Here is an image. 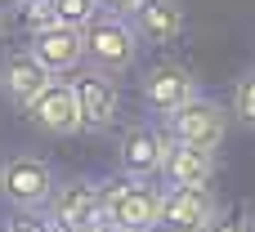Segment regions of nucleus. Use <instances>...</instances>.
Instances as JSON below:
<instances>
[{
  "mask_svg": "<svg viewBox=\"0 0 255 232\" xmlns=\"http://www.w3.org/2000/svg\"><path fill=\"white\" fill-rule=\"evenodd\" d=\"M49 232H94L103 224V210H99V188L76 179V183H63L49 192Z\"/></svg>",
  "mask_w": 255,
  "mask_h": 232,
  "instance_id": "nucleus-5",
  "label": "nucleus"
},
{
  "mask_svg": "<svg viewBox=\"0 0 255 232\" xmlns=\"http://www.w3.org/2000/svg\"><path fill=\"white\" fill-rule=\"evenodd\" d=\"M54 192V174L40 156H13L0 165V197L13 210H40Z\"/></svg>",
  "mask_w": 255,
  "mask_h": 232,
  "instance_id": "nucleus-4",
  "label": "nucleus"
},
{
  "mask_svg": "<svg viewBox=\"0 0 255 232\" xmlns=\"http://www.w3.org/2000/svg\"><path fill=\"white\" fill-rule=\"evenodd\" d=\"M54 13H58V22H63V27L85 31L103 9H99V0H54Z\"/></svg>",
  "mask_w": 255,
  "mask_h": 232,
  "instance_id": "nucleus-15",
  "label": "nucleus"
},
{
  "mask_svg": "<svg viewBox=\"0 0 255 232\" xmlns=\"http://www.w3.org/2000/svg\"><path fill=\"white\" fill-rule=\"evenodd\" d=\"M224 130H229V112L206 94H193L188 103H179L166 116V134L175 143H193V148H220Z\"/></svg>",
  "mask_w": 255,
  "mask_h": 232,
  "instance_id": "nucleus-2",
  "label": "nucleus"
},
{
  "mask_svg": "<svg viewBox=\"0 0 255 232\" xmlns=\"http://www.w3.org/2000/svg\"><path fill=\"white\" fill-rule=\"evenodd\" d=\"M233 116H238V125L255 130V67L242 72L238 85H233Z\"/></svg>",
  "mask_w": 255,
  "mask_h": 232,
  "instance_id": "nucleus-16",
  "label": "nucleus"
},
{
  "mask_svg": "<svg viewBox=\"0 0 255 232\" xmlns=\"http://www.w3.org/2000/svg\"><path fill=\"white\" fill-rule=\"evenodd\" d=\"M31 58H36L49 76H67V72L81 67V58H85V40H81L76 27L54 22V27L36 31V40H31Z\"/></svg>",
  "mask_w": 255,
  "mask_h": 232,
  "instance_id": "nucleus-10",
  "label": "nucleus"
},
{
  "mask_svg": "<svg viewBox=\"0 0 255 232\" xmlns=\"http://www.w3.org/2000/svg\"><path fill=\"white\" fill-rule=\"evenodd\" d=\"M0 31H4V9H0Z\"/></svg>",
  "mask_w": 255,
  "mask_h": 232,
  "instance_id": "nucleus-22",
  "label": "nucleus"
},
{
  "mask_svg": "<svg viewBox=\"0 0 255 232\" xmlns=\"http://www.w3.org/2000/svg\"><path fill=\"white\" fill-rule=\"evenodd\" d=\"M81 40H85L90 67H99V72H108V76L130 72V67L139 63V45H143L139 31H134V22L121 18V13H99V18L81 31Z\"/></svg>",
  "mask_w": 255,
  "mask_h": 232,
  "instance_id": "nucleus-1",
  "label": "nucleus"
},
{
  "mask_svg": "<svg viewBox=\"0 0 255 232\" xmlns=\"http://www.w3.org/2000/svg\"><path fill=\"white\" fill-rule=\"evenodd\" d=\"M220 201L211 192V183H197V188H166L161 192V224L170 232H202L215 219Z\"/></svg>",
  "mask_w": 255,
  "mask_h": 232,
  "instance_id": "nucleus-7",
  "label": "nucleus"
},
{
  "mask_svg": "<svg viewBox=\"0 0 255 232\" xmlns=\"http://www.w3.org/2000/svg\"><path fill=\"white\" fill-rule=\"evenodd\" d=\"M94 232H130V228H121V224H99Z\"/></svg>",
  "mask_w": 255,
  "mask_h": 232,
  "instance_id": "nucleus-21",
  "label": "nucleus"
},
{
  "mask_svg": "<svg viewBox=\"0 0 255 232\" xmlns=\"http://www.w3.org/2000/svg\"><path fill=\"white\" fill-rule=\"evenodd\" d=\"M13 4H18V0H13Z\"/></svg>",
  "mask_w": 255,
  "mask_h": 232,
  "instance_id": "nucleus-24",
  "label": "nucleus"
},
{
  "mask_svg": "<svg viewBox=\"0 0 255 232\" xmlns=\"http://www.w3.org/2000/svg\"><path fill=\"white\" fill-rule=\"evenodd\" d=\"M197 94V76L184 67V63H152L143 72V103L152 112H175L179 103H188Z\"/></svg>",
  "mask_w": 255,
  "mask_h": 232,
  "instance_id": "nucleus-9",
  "label": "nucleus"
},
{
  "mask_svg": "<svg viewBox=\"0 0 255 232\" xmlns=\"http://www.w3.org/2000/svg\"><path fill=\"white\" fill-rule=\"evenodd\" d=\"M45 80H49V72L31 58V49H18V54H9V58L0 63V98H4L9 107H27V103L40 94Z\"/></svg>",
  "mask_w": 255,
  "mask_h": 232,
  "instance_id": "nucleus-13",
  "label": "nucleus"
},
{
  "mask_svg": "<svg viewBox=\"0 0 255 232\" xmlns=\"http://www.w3.org/2000/svg\"><path fill=\"white\" fill-rule=\"evenodd\" d=\"M130 18H134L139 40H152V45H175V40L184 36V4H179V0H143Z\"/></svg>",
  "mask_w": 255,
  "mask_h": 232,
  "instance_id": "nucleus-14",
  "label": "nucleus"
},
{
  "mask_svg": "<svg viewBox=\"0 0 255 232\" xmlns=\"http://www.w3.org/2000/svg\"><path fill=\"white\" fill-rule=\"evenodd\" d=\"M0 232H4V228H0Z\"/></svg>",
  "mask_w": 255,
  "mask_h": 232,
  "instance_id": "nucleus-25",
  "label": "nucleus"
},
{
  "mask_svg": "<svg viewBox=\"0 0 255 232\" xmlns=\"http://www.w3.org/2000/svg\"><path fill=\"white\" fill-rule=\"evenodd\" d=\"M27 116H31V125L36 130H45V134H81V112H76V94H72V80H45L40 85V94L22 107Z\"/></svg>",
  "mask_w": 255,
  "mask_h": 232,
  "instance_id": "nucleus-6",
  "label": "nucleus"
},
{
  "mask_svg": "<svg viewBox=\"0 0 255 232\" xmlns=\"http://www.w3.org/2000/svg\"><path fill=\"white\" fill-rule=\"evenodd\" d=\"M161 174L170 188H197V183H211L215 179V148H193V143H175L166 148V161H161Z\"/></svg>",
  "mask_w": 255,
  "mask_h": 232,
  "instance_id": "nucleus-12",
  "label": "nucleus"
},
{
  "mask_svg": "<svg viewBox=\"0 0 255 232\" xmlns=\"http://www.w3.org/2000/svg\"><path fill=\"white\" fill-rule=\"evenodd\" d=\"M251 232H255V210H251Z\"/></svg>",
  "mask_w": 255,
  "mask_h": 232,
  "instance_id": "nucleus-23",
  "label": "nucleus"
},
{
  "mask_svg": "<svg viewBox=\"0 0 255 232\" xmlns=\"http://www.w3.org/2000/svg\"><path fill=\"white\" fill-rule=\"evenodd\" d=\"M18 18H22V27H27L31 36L58 22V13H54V0H18Z\"/></svg>",
  "mask_w": 255,
  "mask_h": 232,
  "instance_id": "nucleus-17",
  "label": "nucleus"
},
{
  "mask_svg": "<svg viewBox=\"0 0 255 232\" xmlns=\"http://www.w3.org/2000/svg\"><path fill=\"white\" fill-rule=\"evenodd\" d=\"M166 148H170V134L157 130V125H130L121 134V174L130 179H157L161 174V161H166Z\"/></svg>",
  "mask_w": 255,
  "mask_h": 232,
  "instance_id": "nucleus-8",
  "label": "nucleus"
},
{
  "mask_svg": "<svg viewBox=\"0 0 255 232\" xmlns=\"http://www.w3.org/2000/svg\"><path fill=\"white\" fill-rule=\"evenodd\" d=\"M139 4H143V0H99V9H103V13H121V18H130Z\"/></svg>",
  "mask_w": 255,
  "mask_h": 232,
  "instance_id": "nucleus-20",
  "label": "nucleus"
},
{
  "mask_svg": "<svg viewBox=\"0 0 255 232\" xmlns=\"http://www.w3.org/2000/svg\"><path fill=\"white\" fill-rule=\"evenodd\" d=\"M4 232H49V224H45V219H36L31 210H22L18 219H9V228H4Z\"/></svg>",
  "mask_w": 255,
  "mask_h": 232,
  "instance_id": "nucleus-19",
  "label": "nucleus"
},
{
  "mask_svg": "<svg viewBox=\"0 0 255 232\" xmlns=\"http://www.w3.org/2000/svg\"><path fill=\"white\" fill-rule=\"evenodd\" d=\"M202 232H251V219H247V210H215V219Z\"/></svg>",
  "mask_w": 255,
  "mask_h": 232,
  "instance_id": "nucleus-18",
  "label": "nucleus"
},
{
  "mask_svg": "<svg viewBox=\"0 0 255 232\" xmlns=\"http://www.w3.org/2000/svg\"><path fill=\"white\" fill-rule=\"evenodd\" d=\"M161 183H148V179H130V188L121 192V201H117V210H112V219L108 224H121V228L130 232H148L161 224Z\"/></svg>",
  "mask_w": 255,
  "mask_h": 232,
  "instance_id": "nucleus-11",
  "label": "nucleus"
},
{
  "mask_svg": "<svg viewBox=\"0 0 255 232\" xmlns=\"http://www.w3.org/2000/svg\"><path fill=\"white\" fill-rule=\"evenodd\" d=\"M72 94H76V112H81V130L85 134H103L121 121V89L108 72L90 67L72 80Z\"/></svg>",
  "mask_w": 255,
  "mask_h": 232,
  "instance_id": "nucleus-3",
  "label": "nucleus"
}]
</instances>
